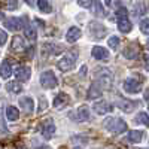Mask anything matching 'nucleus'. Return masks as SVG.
I'll list each match as a JSON object with an SVG mask.
<instances>
[{
    "instance_id": "nucleus-8",
    "label": "nucleus",
    "mask_w": 149,
    "mask_h": 149,
    "mask_svg": "<svg viewBox=\"0 0 149 149\" xmlns=\"http://www.w3.org/2000/svg\"><path fill=\"white\" fill-rule=\"evenodd\" d=\"M93 109H94V112L97 115H106V113H109V112H112L113 107H112V104L106 100H98V102L94 103Z\"/></svg>"
},
{
    "instance_id": "nucleus-10",
    "label": "nucleus",
    "mask_w": 149,
    "mask_h": 149,
    "mask_svg": "<svg viewBox=\"0 0 149 149\" xmlns=\"http://www.w3.org/2000/svg\"><path fill=\"white\" fill-rule=\"evenodd\" d=\"M14 73H15V78H17L18 81H21V82L29 81L30 76H31V70H30V67H27V66H18Z\"/></svg>"
},
{
    "instance_id": "nucleus-25",
    "label": "nucleus",
    "mask_w": 149,
    "mask_h": 149,
    "mask_svg": "<svg viewBox=\"0 0 149 149\" xmlns=\"http://www.w3.org/2000/svg\"><path fill=\"white\" fill-rule=\"evenodd\" d=\"M93 10H94V15L95 17H100V18H103L104 15H106V12H104V9H103V3L102 2H93Z\"/></svg>"
},
{
    "instance_id": "nucleus-12",
    "label": "nucleus",
    "mask_w": 149,
    "mask_h": 149,
    "mask_svg": "<svg viewBox=\"0 0 149 149\" xmlns=\"http://www.w3.org/2000/svg\"><path fill=\"white\" fill-rule=\"evenodd\" d=\"M102 94H103V88L100 86V84L93 82L91 86L88 88V93H86V98H88V100H95V98L100 97Z\"/></svg>"
},
{
    "instance_id": "nucleus-38",
    "label": "nucleus",
    "mask_w": 149,
    "mask_h": 149,
    "mask_svg": "<svg viewBox=\"0 0 149 149\" xmlns=\"http://www.w3.org/2000/svg\"><path fill=\"white\" fill-rule=\"evenodd\" d=\"M34 149H51V148H49V146H37Z\"/></svg>"
},
{
    "instance_id": "nucleus-41",
    "label": "nucleus",
    "mask_w": 149,
    "mask_h": 149,
    "mask_svg": "<svg viewBox=\"0 0 149 149\" xmlns=\"http://www.w3.org/2000/svg\"><path fill=\"white\" fill-rule=\"evenodd\" d=\"M17 149H27L26 146H19V148H17Z\"/></svg>"
},
{
    "instance_id": "nucleus-32",
    "label": "nucleus",
    "mask_w": 149,
    "mask_h": 149,
    "mask_svg": "<svg viewBox=\"0 0 149 149\" xmlns=\"http://www.w3.org/2000/svg\"><path fill=\"white\" fill-rule=\"evenodd\" d=\"M116 17H118V19H119V18H128V10H127V8L119 6V8L116 9Z\"/></svg>"
},
{
    "instance_id": "nucleus-31",
    "label": "nucleus",
    "mask_w": 149,
    "mask_h": 149,
    "mask_svg": "<svg viewBox=\"0 0 149 149\" xmlns=\"http://www.w3.org/2000/svg\"><path fill=\"white\" fill-rule=\"evenodd\" d=\"M139 27H140V31L143 34H148L149 36V18H143L139 24Z\"/></svg>"
},
{
    "instance_id": "nucleus-19",
    "label": "nucleus",
    "mask_w": 149,
    "mask_h": 149,
    "mask_svg": "<svg viewBox=\"0 0 149 149\" xmlns=\"http://www.w3.org/2000/svg\"><path fill=\"white\" fill-rule=\"evenodd\" d=\"M12 66H10V63L8 60H3L2 61V66H0V76H2L3 79H8L10 74H12Z\"/></svg>"
},
{
    "instance_id": "nucleus-7",
    "label": "nucleus",
    "mask_w": 149,
    "mask_h": 149,
    "mask_svg": "<svg viewBox=\"0 0 149 149\" xmlns=\"http://www.w3.org/2000/svg\"><path fill=\"white\" fill-rule=\"evenodd\" d=\"M26 18H15V17H10L8 19H5V27L8 30H12V31H18L21 30L24 26H26Z\"/></svg>"
},
{
    "instance_id": "nucleus-42",
    "label": "nucleus",
    "mask_w": 149,
    "mask_h": 149,
    "mask_svg": "<svg viewBox=\"0 0 149 149\" xmlns=\"http://www.w3.org/2000/svg\"><path fill=\"white\" fill-rule=\"evenodd\" d=\"M74 149H82V148H74Z\"/></svg>"
},
{
    "instance_id": "nucleus-15",
    "label": "nucleus",
    "mask_w": 149,
    "mask_h": 149,
    "mask_svg": "<svg viewBox=\"0 0 149 149\" xmlns=\"http://www.w3.org/2000/svg\"><path fill=\"white\" fill-rule=\"evenodd\" d=\"M19 107L26 112V113H31L34 110V102L31 97H21L19 98Z\"/></svg>"
},
{
    "instance_id": "nucleus-30",
    "label": "nucleus",
    "mask_w": 149,
    "mask_h": 149,
    "mask_svg": "<svg viewBox=\"0 0 149 149\" xmlns=\"http://www.w3.org/2000/svg\"><path fill=\"white\" fill-rule=\"evenodd\" d=\"M119 43H121V40H119L118 36H110L109 40H107V45H109L110 49H118L119 48Z\"/></svg>"
},
{
    "instance_id": "nucleus-16",
    "label": "nucleus",
    "mask_w": 149,
    "mask_h": 149,
    "mask_svg": "<svg viewBox=\"0 0 149 149\" xmlns=\"http://www.w3.org/2000/svg\"><path fill=\"white\" fill-rule=\"evenodd\" d=\"M76 116H78V121L79 122H85L90 119V109L86 104H82L78 107V112H76Z\"/></svg>"
},
{
    "instance_id": "nucleus-37",
    "label": "nucleus",
    "mask_w": 149,
    "mask_h": 149,
    "mask_svg": "<svg viewBox=\"0 0 149 149\" xmlns=\"http://www.w3.org/2000/svg\"><path fill=\"white\" fill-rule=\"evenodd\" d=\"M5 6H6L8 9H15V8L18 6V3H17V2H10V3H6Z\"/></svg>"
},
{
    "instance_id": "nucleus-23",
    "label": "nucleus",
    "mask_w": 149,
    "mask_h": 149,
    "mask_svg": "<svg viewBox=\"0 0 149 149\" xmlns=\"http://www.w3.org/2000/svg\"><path fill=\"white\" fill-rule=\"evenodd\" d=\"M6 118H8L9 121H17V119L19 118V110H18V107H15V106H8V109H6Z\"/></svg>"
},
{
    "instance_id": "nucleus-2",
    "label": "nucleus",
    "mask_w": 149,
    "mask_h": 149,
    "mask_svg": "<svg viewBox=\"0 0 149 149\" xmlns=\"http://www.w3.org/2000/svg\"><path fill=\"white\" fill-rule=\"evenodd\" d=\"M76 58H78V52L76 51H69L58 60L57 67L61 72H69V70H72L74 67V64H76Z\"/></svg>"
},
{
    "instance_id": "nucleus-20",
    "label": "nucleus",
    "mask_w": 149,
    "mask_h": 149,
    "mask_svg": "<svg viewBox=\"0 0 149 149\" xmlns=\"http://www.w3.org/2000/svg\"><path fill=\"white\" fill-rule=\"evenodd\" d=\"M134 106H136V103H133L130 100H125V98H122V100L118 102V107L122 112H125V113H131V112L134 110Z\"/></svg>"
},
{
    "instance_id": "nucleus-4",
    "label": "nucleus",
    "mask_w": 149,
    "mask_h": 149,
    "mask_svg": "<svg viewBox=\"0 0 149 149\" xmlns=\"http://www.w3.org/2000/svg\"><path fill=\"white\" fill-rule=\"evenodd\" d=\"M58 84L57 81V76L52 70H45L42 74H40V85L43 86L45 90H52L55 88Z\"/></svg>"
},
{
    "instance_id": "nucleus-44",
    "label": "nucleus",
    "mask_w": 149,
    "mask_h": 149,
    "mask_svg": "<svg viewBox=\"0 0 149 149\" xmlns=\"http://www.w3.org/2000/svg\"><path fill=\"white\" fill-rule=\"evenodd\" d=\"M148 45H149V42H148Z\"/></svg>"
},
{
    "instance_id": "nucleus-29",
    "label": "nucleus",
    "mask_w": 149,
    "mask_h": 149,
    "mask_svg": "<svg viewBox=\"0 0 149 149\" xmlns=\"http://www.w3.org/2000/svg\"><path fill=\"white\" fill-rule=\"evenodd\" d=\"M136 121L143 124V125L149 127V115L146 113V112H140V113H137V116H136Z\"/></svg>"
},
{
    "instance_id": "nucleus-40",
    "label": "nucleus",
    "mask_w": 149,
    "mask_h": 149,
    "mask_svg": "<svg viewBox=\"0 0 149 149\" xmlns=\"http://www.w3.org/2000/svg\"><path fill=\"white\" fill-rule=\"evenodd\" d=\"M3 18H5V15L2 14V12H0V19H3Z\"/></svg>"
},
{
    "instance_id": "nucleus-3",
    "label": "nucleus",
    "mask_w": 149,
    "mask_h": 149,
    "mask_svg": "<svg viewBox=\"0 0 149 149\" xmlns=\"http://www.w3.org/2000/svg\"><path fill=\"white\" fill-rule=\"evenodd\" d=\"M95 78H97L95 82L100 84L102 88H110L112 82H113V74H112V72L106 67H97Z\"/></svg>"
},
{
    "instance_id": "nucleus-43",
    "label": "nucleus",
    "mask_w": 149,
    "mask_h": 149,
    "mask_svg": "<svg viewBox=\"0 0 149 149\" xmlns=\"http://www.w3.org/2000/svg\"><path fill=\"white\" fill-rule=\"evenodd\" d=\"M148 109H149V106H148Z\"/></svg>"
},
{
    "instance_id": "nucleus-13",
    "label": "nucleus",
    "mask_w": 149,
    "mask_h": 149,
    "mask_svg": "<svg viewBox=\"0 0 149 149\" xmlns=\"http://www.w3.org/2000/svg\"><path fill=\"white\" fill-rule=\"evenodd\" d=\"M69 102H70L69 95L64 94V93H60V94L55 95L54 102H52V106H54L55 109H63V107H66V106L69 104Z\"/></svg>"
},
{
    "instance_id": "nucleus-14",
    "label": "nucleus",
    "mask_w": 149,
    "mask_h": 149,
    "mask_svg": "<svg viewBox=\"0 0 149 149\" xmlns=\"http://www.w3.org/2000/svg\"><path fill=\"white\" fill-rule=\"evenodd\" d=\"M81 36H82V33H81L79 27H70L66 33V40L69 43H74L81 39Z\"/></svg>"
},
{
    "instance_id": "nucleus-24",
    "label": "nucleus",
    "mask_w": 149,
    "mask_h": 149,
    "mask_svg": "<svg viewBox=\"0 0 149 149\" xmlns=\"http://www.w3.org/2000/svg\"><path fill=\"white\" fill-rule=\"evenodd\" d=\"M36 36H37V30L34 27V24H27L26 26V37L29 40L34 42L36 40Z\"/></svg>"
},
{
    "instance_id": "nucleus-6",
    "label": "nucleus",
    "mask_w": 149,
    "mask_h": 149,
    "mask_svg": "<svg viewBox=\"0 0 149 149\" xmlns=\"http://www.w3.org/2000/svg\"><path fill=\"white\" fill-rule=\"evenodd\" d=\"M122 88L128 94H137L142 91V82L137 81L136 78H127L122 84Z\"/></svg>"
},
{
    "instance_id": "nucleus-28",
    "label": "nucleus",
    "mask_w": 149,
    "mask_h": 149,
    "mask_svg": "<svg viewBox=\"0 0 149 149\" xmlns=\"http://www.w3.org/2000/svg\"><path fill=\"white\" fill-rule=\"evenodd\" d=\"M37 8H39L40 12H43V14H51V3L46 2V0H37Z\"/></svg>"
},
{
    "instance_id": "nucleus-21",
    "label": "nucleus",
    "mask_w": 149,
    "mask_h": 149,
    "mask_svg": "<svg viewBox=\"0 0 149 149\" xmlns=\"http://www.w3.org/2000/svg\"><path fill=\"white\" fill-rule=\"evenodd\" d=\"M137 54H139V48L136 46L134 43L128 45L125 49H124V57L128 58V60H134L136 57H137Z\"/></svg>"
},
{
    "instance_id": "nucleus-1",
    "label": "nucleus",
    "mask_w": 149,
    "mask_h": 149,
    "mask_svg": "<svg viewBox=\"0 0 149 149\" xmlns=\"http://www.w3.org/2000/svg\"><path fill=\"white\" fill-rule=\"evenodd\" d=\"M103 125L112 134H121L124 131H127V122L121 118H107L104 119Z\"/></svg>"
},
{
    "instance_id": "nucleus-27",
    "label": "nucleus",
    "mask_w": 149,
    "mask_h": 149,
    "mask_svg": "<svg viewBox=\"0 0 149 149\" xmlns=\"http://www.w3.org/2000/svg\"><path fill=\"white\" fill-rule=\"evenodd\" d=\"M6 88H8V91L12 93V94H19V93L22 91L21 84H18V82H15V81L8 82V84H6Z\"/></svg>"
},
{
    "instance_id": "nucleus-34",
    "label": "nucleus",
    "mask_w": 149,
    "mask_h": 149,
    "mask_svg": "<svg viewBox=\"0 0 149 149\" xmlns=\"http://www.w3.org/2000/svg\"><path fill=\"white\" fill-rule=\"evenodd\" d=\"M78 5L82 6V8H91L93 6V2H91V0H86V2H85V0H79Z\"/></svg>"
},
{
    "instance_id": "nucleus-39",
    "label": "nucleus",
    "mask_w": 149,
    "mask_h": 149,
    "mask_svg": "<svg viewBox=\"0 0 149 149\" xmlns=\"http://www.w3.org/2000/svg\"><path fill=\"white\" fill-rule=\"evenodd\" d=\"M145 98H146V100H149V91H146V95H145Z\"/></svg>"
},
{
    "instance_id": "nucleus-33",
    "label": "nucleus",
    "mask_w": 149,
    "mask_h": 149,
    "mask_svg": "<svg viewBox=\"0 0 149 149\" xmlns=\"http://www.w3.org/2000/svg\"><path fill=\"white\" fill-rule=\"evenodd\" d=\"M6 42H8V33L3 31V30H0V46H3Z\"/></svg>"
},
{
    "instance_id": "nucleus-26",
    "label": "nucleus",
    "mask_w": 149,
    "mask_h": 149,
    "mask_svg": "<svg viewBox=\"0 0 149 149\" xmlns=\"http://www.w3.org/2000/svg\"><path fill=\"white\" fill-rule=\"evenodd\" d=\"M148 9H149V5L148 3H136L134 5V12L133 14L136 15V17H139V15H143V14H146L148 12Z\"/></svg>"
},
{
    "instance_id": "nucleus-36",
    "label": "nucleus",
    "mask_w": 149,
    "mask_h": 149,
    "mask_svg": "<svg viewBox=\"0 0 149 149\" xmlns=\"http://www.w3.org/2000/svg\"><path fill=\"white\" fill-rule=\"evenodd\" d=\"M143 64H145L146 72H149V54H146V55L143 57Z\"/></svg>"
},
{
    "instance_id": "nucleus-18",
    "label": "nucleus",
    "mask_w": 149,
    "mask_h": 149,
    "mask_svg": "<svg viewBox=\"0 0 149 149\" xmlns=\"http://www.w3.org/2000/svg\"><path fill=\"white\" fill-rule=\"evenodd\" d=\"M133 29V24L128 18H119L118 19V30L121 33H130Z\"/></svg>"
},
{
    "instance_id": "nucleus-22",
    "label": "nucleus",
    "mask_w": 149,
    "mask_h": 149,
    "mask_svg": "<svg viewBox=\"0 0 149 149\" xmlns=\"http://www.w3.org/2000/svg\"><path fill=\"white\" fill-rule=\"evenodd\" d=\"M143 139V131L140 130H133L128 133V142L130 143H140Z\"/></svg>"
},
{
    "instance_id": "nucleus-5",
    "label": "nucleus",
    "mask_w": 149,
    "mask_h": 149,
    "mask_svg": "<svg viewBox=\"0 0 149 149\" xmlns=\"http://www.w3.org/2000/svg\"><path fill=\"white\" fill-rule=\"evenodd\" d=\"M88 33L91 34L93 39H102V37L106 36L107 30H106V27L103 26V24L97 22V21H91L88 24Z\"/></svg>"
},
{
    "instance_id": "nucleus-35",
    "label": "nucleus",
    "mask_w": 149,
    "mask_h": 149,
    "mask_svg": "<svg viewBox=\"0 0 149 149\" xmlns=\"http://www.w3.org/2000/svg\"><path fill=\"white\" fill-rule=\"evenodd\" d=\"M0 106H2V100H0ZM0 130H2V133H8V127L2 118H0Z\"/></svg>"
},
{
    "instance_id": "nucleus-11",
    "label": "nucleus",
    "mask_w": 149,
    "mask_h": 149,
    "mask_svg": "<svg viewBox=\"0 0 149 149\" xmlns=\"http://www.w3.org/2000/svg\"><path fill=\"white\" fill-rule=\"evenodd\" d=\"M42 136H43V139H46V140H49L54 136V133H55V124H54V121L52 119H49V121H46L43 125H42Z\"/></svg>"
},
{
    "instance_id": "nucleus-17",
    "label": "nucleus",
    "mask_w": 149,
    "mask_h": 149,
    "mask_svg": "<svg viewBox=\"0 0 149 149\" xmlns=\"http://www.w3.org/2000/svg\"><path fill=\"white\" fill-rule=\"evenodd\" d=\"M10 49L15 52H21L26 49V43H24V39L21 36H15L14 40H12V45H10Z\"/></svg>"
},
{
    "instance_id": "nucleus-9",
    "label": "nucleus",
    "mask_w": 149,
    "mask_h": 149,
    "mask_svg": "<svg viewBox=\"0 0 149 149\" xmlns=\"http://www.w3.org/2000/svg\"><path fill=\"white\" fill-rule=\"evenodd\" d=\"M91 55H93L95 60H98V61H107V60H109V51H107L106 48L100 46V45H97V46L93 48Z\"/></svg>"
}]
</instances>
